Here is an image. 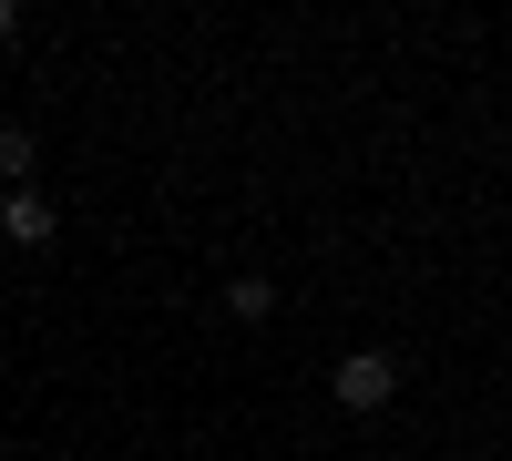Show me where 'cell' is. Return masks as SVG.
Returning a JSON list of instances; mask_svg holds the SVG:
<instances>
[{"label": "cell", "instance_id": "obj_1", "mask_svg": "<svg viewBox=\"0 0 512 461\" xmlns=\"http://www.w3.org/2000/svg\"><path fill=\"white\" fill-rule=\"evenodd\" d=\"M390 400H400V359L390 349H349V359H338V410L369 421V410H390Z\"/></svg>", "mask_w": 512, "mask_h": 461}, {"label": "cell", "instance_id": "obj_3", "mask_svg": "<svg viewBox=\"0 0 512 461\" xmlns=\"http://www.w3.org/2000/svg\"><path fill=\"white\" fill-rule=\"evenodd\" d=\"M216 308H226L236 328H256V318H277V287H267V277H226V298H216Z\"/></svg>", "mask_w": 512, "mask_h": 461}, {"label": "cell", "instance_id": "obj_4", "mask_svg": "<svg viewBox=\"0 0 512 461\" xmlns=\"http://www.w3.org/2000/svg\"><path fill=\"white\" fill-rule=\"evenodd\" d=\"M31 164H41V144H31V123H0V185H31Z\"/></svg>", "mask_w": 512, "mask_h": 461}, {"label": "cell", "instance_id": "obj_2", "mask_svg": "<svg viewBox=\"0 0 512 461\" xmlns=\"http://www.w3.org/2000/svg\"><path fill=\"white\" fill-rule=\"evenodd\" d=\"M52 226H62V216H52V205H41L31 185H21L11 205H0V236H11V246H41V236H52Z\"/></svg>", "mask_w": 512, "mask_h": 461}, {"label": "cell", "instance_id": "obj_5", "mask_svg": "<svg viewBox=\"0 0 512 461\" xmlns=\"http://www.w3.org/2000/svg\"><path fill=\"white\" fill-rule=\"evenodd\" d=\"M11 31H21V11H11V0H0V41H11Z\"/></svg>", "mask_w": 512, "mask_h": 461}]
</instances>
